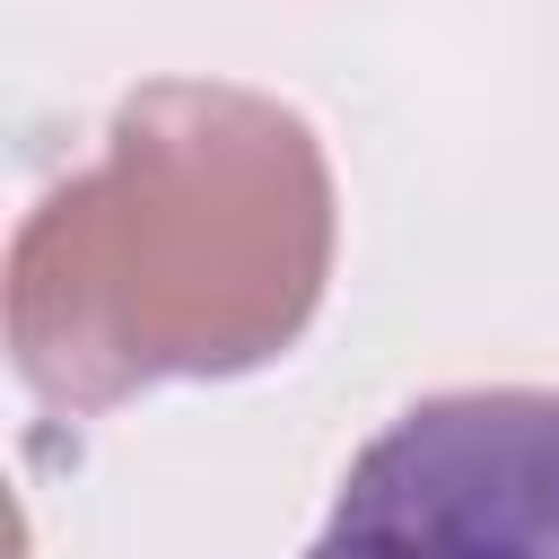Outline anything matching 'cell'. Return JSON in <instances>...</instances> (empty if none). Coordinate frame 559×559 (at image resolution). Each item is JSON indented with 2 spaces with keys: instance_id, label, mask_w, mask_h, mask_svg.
Masks as SVG:
<instances>
[{
  "instance_id": "2",
  "label": "cell",
  "mask_w": 559,
  "mask_h": 559,
  "mask_svg": "<svg viewBox=\"0 0 559 559\" xmlns=\"http://www.w3.org/2000/svg\"><path fill=\"white\" fill-rule=\"evenodd\" d=\"M306 559H559V393H428L376 428Z\"/></svg>"
},
{
  "instance_id": "1",
  "label": "cell",
  "mask_w": 559,
  "mask_h": 559,
  "mask_svg": "<svg viewBox=\"0 0 559 559\" xmlns=\"http://www.w3.org/2000/svg\"><path fill=\"white\" fill-rule=\"evenodd\" d=\"M332 280V166L253 87L148 79L96 166L52 183L9 245V358L52 411L271 367Z\"/></svg>"
}]
</instances>
